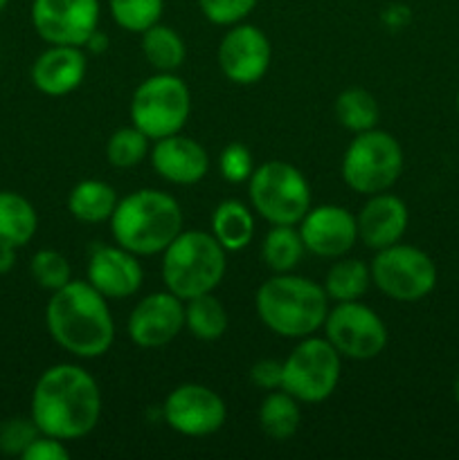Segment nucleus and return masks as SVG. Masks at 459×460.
Wrapping results in <instances>:
<instances>
[{"label":"nucleus","instance_id":"nucleus-13","mask_svg":"<svg viewBox=\"0 0 459 460\" xmlns=\"http://www.w3.org/2000/svg\"><path fill=\"white\" fill-rule=\"evenodd\" d=\"M162 416L169 429L187 438H205L223 429L228 407L216 391L205 385H180L166 395Z\"/></svg>","mask_w":459,"mask_h":460},{"label":"nucleus","instance_id":"nucleus-32","mask_svg":"<svg viewBox=\"0 0 459 460\" xmlns=\"http://www.w3.org/2000/svg\"><path fill=\"white\" fill-rule=\"evenodd\" d=\"M30 272L43 290L57 292L72 281V270L66 256L57 250H39L32 256Z\"/></svg>","mask_w":459,"mask_h":460},{"label":"nucleus","instance_id":"nucleus-20","mask_svg":"<svg viewBox=\"0 0 459 460\" xmlns=\"http://www.w3.org/2000/svg\"><path fill=\"white\" fill-rule=\"evenodd\" d=\"M88 72V58L84 49L75 45H52L39 54L32 66V84L48 97L70 94L84 84Z\"/></svg>","mask_w":459,"mask_h":460},{"label":"nucleus","instance_id":"nucleus-9","mask_svg":"<svg viewBox=\"0 0 459 460\" xmlns=\"http://www.w3.org/2000/svg\"><path fill=\"white\" fill-rule=\"evenodd\" d=\"M342 358L327 337H302L282 362V389L304 404L324 402L340 385Z\"/></svg>","mask_w":459,"mask_h":460},{"label":"nucleus","instance_id":"nucleus-40","mask_svg":"<svg viewBox=\"0 0 459 460\" xmlns=\"http://www.w3.org/2000/svg\"><path fill=\"white\" fill-rule=\"evenodd\" d=\"M453 395H454V402L459 404V376H457V380H454V386H453Z\"/></svg>","mask_w":459,"mask_h":460},{"label":"nucleus","instance_id":"nucleus-7","mask_svg":"<svg viewBox=\"0 0 459 460\" xmlns=\"http://www.w3.org/2000/svg\"><path fill=\"white\" fill-rule=\"evenodd\" d=\"M129 112L130 124L156 142L184 128L192 115V93L174 72H156L135 88Z\"/></svg>","mask_w":459,"mask_h":460},{"label":"nucleus","instance_id":"nucleus-33","mask_svg":"<svg viewBox=\"0 0 459 460\" xmlns=\"http://www.w3.org/2000/svg\"><path fill=\"white\" fill-rule=\"evenodd\" d=\"M39 427L30 418H9L0 422V452L7 456H22L32 440L39 436Z\"/></svg>","mask_w":459,"mask_h":460},{"label":"nucleus","instance_id":"nucleus-14","mask_svg":"<svg viewBox=\"0 0 459 460\" xmlns=\"http://www.w3.org/2000/svg\"><path fill=\"white\" fill-rule=\"evenodd\" d=\"M219 67L228 81L237 85H252L266 76L273 48L264 31L250 22L230 25L219 43Z\"/></svg>","mask_w":459,"mask_h":460},{"label":"nucleus","instance_id":"nucleus-24","mask_svg":"<svg viewBox=\"0 0 459 460\" xmlns=\"http://www.w3.org/2000/svg\"><path fill=\"white\" fill-rule=\"evenodd\" d=\"M39 229L34 205L16 191H0V243L18 247L27 245Z\"/></svg>","mask_w":459,"mask_h":460},{"label":"nucleus","instance_id":"nucleus-12","mask_svg":"<svg viewBox=\"0 0 459 460\" xmlns=\"http://www.w3.org/2000/svg\"><path fill=\"white\" fill-rule=\"evenodd\" d=\"M32 25L48 45L86 48L99 30V0H32Z\"/></svg>","mask_w":459,"mask_h":460},{"label":"nucleus","instance_id":"nucleus-42","mask_svg":"<svg viewBox=\"0 0 459 460\" xmlns=\"http://www.w3.org/2000/svg\"><path fill=\"white\" fill-rule=\"evenodd\" d=\"M454 103H457V111H459V93H457V99H454Z\"/></svg>","mask_w":459,"mask_h":460},{"label":"nucleus","instance_id":"nucleus-17","mask_svg":"<svg viewBox=\"0 0 459 460\" xmlns=\"http://www.w3.org/2000/svg\"><path fill=\"white\" fill-rule=\"evenodd\" d=\"M88 283L106 299H129L142 288V265L133 252L115 245H97L88 259Z\"/></svg>","mask_w":459,"mask_h":460},{"label":"nucleus","instance_id":"nucleus-18","mask_svg":"<svg viewBox=\"0 0 459 460\" xmlns=\"http://www.w3.org/2000/svg\"><path fill=\"white\" fill-rule=\"evenodd\" d=\"M151 166L162 180L180 187L198 184L210 171V155L205 148L192 137L176 133L169 137L156 139L148 151Z\"/></svg>","mask_w":459,"mask_h":460},{"label":"nucleus","instance_id":"nucleus-30","mask_svg":"<svg viewBox=\"0 0 459 460\" xmlns=\"http://www.w3.org/2000/svg\"><path fill=\"white\" fill-rule=\"evenodd\" d=\"M108 9L115 25L130 34H142L160 22L165 0H108Z\"/></svg>","mask_w":459,"mask_h":460},{"label":"nucleus","instance_id":"nucleus-34","mask_svg":"<svg viewBox=\"0 0 459 460\" xmlns=\"http://www.w3.org/2000/svg\"><path fill=\"white\" fill-rule=\"evenodd\" d=\"M259 0H198L202 16L220 27L237 25L250 16Z\"/></svg>","mask_w":459,"mask_h":460},{"label":"nucleus","instance_id":"nucleus-3","mask_svg":"<svg viewBox=\"0 0 459 460\" xmlns=\"http://www.w3.org/2000/svg\"><path fill=\"white\" fill-rule=\"evenodd\" d=\"M255 310L270 332L302 340L315 335L324 326L328 296L320 283L284 272L261 283L255 295Z\"/></svg>","mask_w":459,"mask_h":460},{"label":"nucleus","instance_id":"nucleus-35","mask_svg":"<svg viewBox=\"0 0 459 460\" xmlns=\"http://www.w3.org/2000/svg\"><path fill=\"white\" fill-rule=\"evenodd\" d=\"M219 171L225 182L241 184L248 182L255 171L252 164V153L243 144H228L219 155Z\"/></svg>","mask_w":459,"mask_h":460},{"label":"nucleus","instance_id":"nucleus-6","mask_svg":"<svg viewBox=\"0 0 459 460\" xmlns=\"http://www.w3.org/2000/svg\"><path fill=\"white\" fill-rule=\"evenodd\" d=\"M342 180L363 196L390 191L403 173V148L399 139L381 128L356 133L342 155Z\"/></svg>","mask_w":459,"mask_h":460},{"label":"nucleus","instance_id":"nucleus-11","mask_svg":"<svg viewBox=\"0 0 459 460\" xmlns=\"http://www.w3.org/2000/svg\"><path fill=\"white\" fill-rule=\"evenodd\" d=\"M324 337L340 358L367 362L378 358L387 346V326L376 310L360 301H342L327 313Z\"/></svg>","mask_w":459,"mask_h":460},{"label":"nucleus","instance_id":"nucleus-19","mask_svg":"<svg viewBox=\"0 0 459 460\" xmlns=\"http://www.w3.org/2000/svg\"><path fill=\"white\" fill-rule=\"evenodd\" d=\"M356 223H358V241H363L369 250L378 252L400 243L408 229L410 211L394 193H374L356 216Z\"/></svg>","mask_w":459,"mask_h":460},{"label":"nucleus","instance_id":"nucleus-29","mask_svg":"<svg viewBox=\"0 0 459 460\" xmlns=\"http://www.w3.org/2000/svg\"><path fill=\"white\" fill-rule=\"evenodd\" d=\"M336 117L346 130L356 135L376 128L381 111H378L376 97L369 90L346 88L336 99Z\"/></svg>","mask_w":459,"mask_h":460},{"label":"nucleus","instance_id":"nucleus-31","mask_svg":"<svg viewBox=\"0 0 459 460\" xmlns=\"http://www.w3.org/2000/svg\"><path fill=\"white\" fill-rule=\"evenodd\" d=\"M148 155V137L133 124L117 128L106 142V160L115 169H133Z\"/></svg>","mask_w":459,"mask_h":460},{"label":"nucleus","instance_id":"nucleus-38","mask_svg":"<svg viewBox=\"0 0 459 460\" xmlns=\"http://www.w3.org/2000/svg\"><path fill=\"white\" fill-rule=\"evenodd\" d=\"M14 263H16V247L0 243V274L12 272Z\"/></svg>","mask_w":459,"mask_h":460},{"label":"nucleus","instance_id":"nucleus-39","mask_svg":"<svg viewBox=\"0 0 459 460\" xmlns=\"http://www.w3.org/2000/svg\"><path fill=\"white\" fill-rule=\"evenodd\" d=\"M106 45H108V39L97 30L93 36H90V40L86 43V48H90L93 52H104V49H106Z\"/></svg>","mask_w":459,"mask_h":460},{"label":"nucleus","instance_id":"nucleus-36","mask_svg":"<svg viewBox=\"0 0 459 460\" xmlns=\"http://www.w3.org/2000/svg\"><path fill=\"white\" fill-rule=\"evenodd\" d=\"M22 460H68L70 449L66 447V440H58L54 436L39 434L32 440L30 447L22 452Z\"/></svg>","mask_w":459,"mask_h":460},{"label":"nucleus","instance_id":"nucleus-5","mask_svg":"<svg viewBox=\"0 0 459 460\" xmlns=\"http://www.w3.org/2000/svg\"><path fill=\"white\" fill-rule=\"evenodd\" d=\"M228 270V252L212 232H180L162 252V281L178 299L214 292Z\"/></svg>","mask_w":459,"mask_h":460},{"label":"nucleus","instance_id":"nucleus-37","mask_svg":"<svg viewBox=\"0 0 459 460\" xmlns=\"http://www.w3.org/2000/svg\"><path fill=\"white\" fill-rule=\"evenodd\" d=\"M252 385L259 386L264 391L282 389V362L274 359H259L255 367L250 368Z\"/></svg>","mask_w":459,"mask_h":460},{"label":"nucleus","instance_id":"nucleus-2","mask_svg":"<svg viewBox=\"0 0 459 460\" xmlns=\"http://www.w3.org/2000/svg\"><path fill=\"white\" fill-rule=\"evenodd\" d=\"M50 337L81 359H97L115 341V322L106 296L88 281H70L57 292L45 308Z\"/></svg>","mask_w":459,"mask_h":460},{"label":"nucleus","instance_id":"nucleus-23","mask_svg":"<svg viewBox=\"0 0 459 460\" xmlns=\"http://www.w3.org/2000/svg\"><path fill=\"white\" fill-rule=\"evenodd\" d=\"M302 425L300 400L292 398L284 389H274L266 394L259 404V427L268 438L284 443L292 438Z\"/></svg>","mask_w":459,"mask_h":460},{"label":"nucleus","instance_id":"nucleus-4","mask_svg":"<svg viewBox=\"0 0 459 460\" xmlns=\"http://www.w3.org/2000/svg\"><path fill=\"white\" fill-rule=\"evenodd\" d=\"M183 232V209L174 196L158 189H140L120 198L111 216L115 243L135 256L162 254Z\"/></svg>","mask_w":459,"mask_h":460},{"label":"nucleus","instance_id":"nucleus-41","mask_svg":"<svg viewBox=\"0 0 459 460\" xmlns=\"http://www.w3.org/2000/svg\"><path fill=\"white\" fill-rule=\"evenodd\" d=\"M7 4H9V0H0V13L4 12V7H7Z\"/></svg>","mask_w":459,"mask_h":460},{"label":"nucleus","instance_id":"nucleus-28","mask_svg":"<svg viewBox=\"0 0 459 460\" xmlns=\"http://www.w3.org/2000/svg\"><path fill=\"white\" fill-rule=\"evenodd\" d=\"M142 54L156 72H176L184 63L187 48L184 40L169 25L156 22L142 31Z\"/></svg>","mask_w":459,"mask_h":460},{"label":"nucleus","instance_id":"nucleus-25","mask_svg":"<svg viewBox=\"0 0 459 460\" xmlns=\"http://www.w3.org/2000/svg\"><path fill=\"white\" fill-rule=\"evenodd\" d=\"M230 314L214 292L184 301V328L201 341H219L228 332Z\"/></svg>","mask_w":459,"mask_h":460},{"label":"nucleus","instance_id":"nucleus-22","mask_svg":"<svg viewBox=\"0 0 459 460\" xmlns=\"http://www.w3.org/2000/svg\"><path fill=\"white\" fill-rule=\"evenodd\" d=\"M210 232L225 252H241L255 236V216L241 200H223L212 211Z\"/></svg>","mask_w":459,"mask_h":460},{"label":"nucleus","instance_id":"nucleus-8","mask_svg":"<svg viewBox=\"0 0 459 460\" xmlns=\"http://www.w3.org/2000/svg\"><path fill=\"white\" fill-rule=\"evenodd\" d=\"M248 196L256 214L270 225H300L310 209V187L297 166L270 160L248 180Z\"/></svg>","mask_w":459,"mask_h":460},{"label":"nucleus","instance_id":"nucleus-1","mask_svg":"<svg viewBox=\"0 0 459 460\" xmlns=\"http://www.w3.org/2000/svg\"><path fill=\"white\" fill-rule=\"evenodd\" d=\"M102 418V391L97 380L76 364L45 368L32 391V420L40 434L58 440L88 436Z\"/></svg>","mask_w":459,"mask_h":460},{"label":"nucleus","instance_id":"nucleus-15","mask_svg":"<svg viewBox=\"0 0 459 460\" xmlns=\"http://www.w3.org/2000/svg\"><path fill=\"white\" fill-rule=\"evenodd\" d=\"M184 328V301L169 290L144 296L129 314L126 332L140 349H160L171 344Z\"/></svg>","mask_w":459,"mask_h":460},{"label":"nucleus","instance_id":"nucleus-27","mask_svg":"<svg viewBox=\"0 0 459 460\" xmlns=\"http://www.w3.org/2000/svg\"><path fill=\"white\" fill-rule=\"evenodd\" d=\"M372 286V270L360 259H340L324 277V292L328 301H358Z\"/></svg>","mask_w":459,"mask_h":460},{"label":"nucleus","instance_id":"nucleus-26","mask_svg":"<svg viewBox=\"0 0 459 460\" xmlns=\"http://www.w3.org/2000/svg\"><path fill=\"white\" fill-rule=\"evenodd\" d=\"M306 247L297 225H273L261 243V259L274 274L292 272L300 265Z\"/></svg>","mask_w":459,"mask_h":460},{"label":"nucleus","instance_id":"nucleus-21","mask_svg":"<svg viewBox=\"0 0 459 460\" xmlns=\"http://www.w3.org/2000/svg\"><path fill=\"white\" fill-rule=\"evenodd\" d=\"M117 191L104 180H81L72 187L68 196V211L75 220L84 225H99L111 220L115 211Z\"/></svg>","mask_w":459,"mask_h":460},{"label":"nucleus","instance_id":"nucleus-16","mask_svg":"<svg viewBox=\"0 0 459 460\" xmlns=\"http://www.w3.org/2000/svg\"><path fill=\"white\" fill-rule=\"evenodd\" d=\"M297 229L306 252L322 259H340L358 241L356 216L340 205L310 207Z\"/></svg>","mask_w":459,"mask_h":460},{"label":"nucleus","instance_id":"nucleus-10","mask_svg":"<svg viewBox=\"0 0 459 460\" xmlns=\"http://www.w3.org/2000/svg\"><path fill=\"white\" fill-rule=\"evenodd\" d=\"M369 270L374 286L400 304L426 299L436 286L435 261L423 250L405 243H394L385 250H378Z\"/></svg>","mask_w":459,"mask_h":460}]
</instances>
